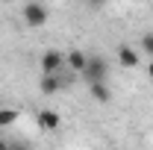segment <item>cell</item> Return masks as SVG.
<instances>
[{
    "instance_id": "6da1fadb",
    "label": "cell",
    "mask_w": 153,
    "mask_h": 150,
    "mask_svg": "<svg viewBox=\"0 0 153 150\" xmlns=\"http://www.w3.org/2000/svg\"><path fill=\"white\" fill-rule=\"evenodd\" d=\"M82 76H85V82H88V85H91V82H106V76H109V65H106V59L88 56V65H85Z\"/></svg>"
},
{
    "instance_id": "7a4b0ae2",
    "label": "cell",
    "mask_w": 153,
    "mask_h": 150,
    "mask_svg": "<svg viewBox=\"0 0 153 150\" xmlns=\"http://www.w3.org/2000/svg\"><path fill=\"white\" fill-rule=\"evenodd\" d=\"M24 24H27V27H44V24H47V6L30 0V3L24 6Z\"/></svg>"
},
{
    "instance_id": "3957f363",
    "label": "cell",
    "mask_w": 153,
    "mask_h": 150,
    "mask_svg": "<svg viewBox=\"0 0 153 150\" xmlns=\"http://www.w3.org/2000/svg\"><path fill=\"white\" fill-rule=\"evenodd\" d=\"M62 71H65V53L44 50L41 53V74H62Z\"/></svg>"
},
{
    "instance_id": "277c9868",
    "label": "cell",
    "mask_w": 153,
    "mask_h": 150,
    "mask_svg": "<svg viewBox=\"0 0 153 150\" xmlns=\"http://www.w3.org/2000/svg\"><path fill=\"white\" fill-rule=\"evenodd\" d=\"M65 82H68V79L62 74H41V82H38V85H41V94H56V91L65 88Z\"/></svg>"
},
{
    "instance_id": "5b68a950",
    "label": "cell",
    "mask_w": 153,
    "mask_h": 150,
    "mask_svg": "<svg viewBox=\"0 0 153 150\" xmlns=\"http://www.w3.org/2000/svg\"><path fill=\"white\" fill-rule=\"evenodd\" d=\"M59 124H62L59 112H53V109H41V112H38V130L41 132H56Z\"/></svg>"
},
{
    "instance_id": "8992f818",
    "label": "cell",
    "mask_w": 153,
    "mask_h": 150,
    "mask_svg": "<svg viewBox=\"0 0 153 150\" xmlns=\"http://www.w3.org/2000/svg\"><path fill=\"white\" fill-rule=\"evenodd\" d=\"M85 65H88V56H85L82 50H71V53H65V68H71L74 74H82Z\"/></svg>"
},
{
    "instance_id": "52a82bcc",
    "label": "cell",
    "mask_w": 153,
    "mask_h": 150,
    "mask_svg": "<svg viewBox=\"0 0 153 150\" xmlns=\"http://www.w3.org/2000/svg\"><path fill=\"white\" fill-rule=\"evenodd\" d=\"M118 62H121L124 68H138V62H141V59H138V53H135L133 47L121 44V47H118Z\"/></svg>"
},
{
    "instance_id": "ba28073f",
    "label": "cell",
    "mask_w": 153,
    "mask_h": 150,
    "mask_svg": "<svg viewBox=\"0 0 153 150\" xmlns=\"http://www.w3.org/2000/svg\"><path fill=\"white\" fill-rule=\"evenodd\" d=\"M88 94L94 97L97 103H109V100H112V91L106 88V82H91V85H88Z\"/></svg>"
},
{
    "instance_id": "9c48e42d",
    "label": "cell",
    "mask_w": 153,
    "mask_h": 150,
    "mask_svg": "<svg viewBox=\"0 0 153 150\" xmlns=\"http://www.w3.org/2000/svg\"><path fill=\"white\" fill-rule=\"evenodd\" d=\"M21 118V109H0V127H12Z\"/></svg>"
},
{
    "instance_id": "30bf717a",
    "label": "cell",
    "mask_w": 153,
    "mask_h": 150,
    "mask_svg": "<svg viewBox=\"0 0 153 150\" xmlns=\"http://www.w3.org/2000/svg\"><path fill=\"white\" fill-rule=\"evenodd\" d=\"M141 50H144L147 56H153V36H144V38H141Z\"/></svg>"
},
{
    "instance_id": "8fae6325",
    "label": "cell",
    "mask_w": 153,
    "mask_h": 150,
    "mask_svg": "<svg viewBox=\"0 0 153 150\" xmlns=\"http://www.w3.org/2000/svg\"><path fill=\"white\" fill-rule=\"evenodd\" d=\"M147 76H150V82H153V59H147Z\"/></svg>"
},
{
    "instance_id": "7c38bea8",
    "label": "cell",
    "mask_w": 153,
    "mask_h": 150,
    "mask_svg": "<svg viewBox=\"0 0 153 150\" xmlns=\"http://www.w3.org/2000/svg\"><path fill=\"white\" fill-rule=\"evenodd\" d=\"M85 3H88V6H94V9H97V6H103L106 0H85Z\"/></svg>"
},
{
    "instance_id": "4fadbf2b",
    "label": "cell",
    "mask_w": 153,
    "mask_h": 150,
    "mask_svg": "<svg viewBox=\"0 0 153 150\" xmlns=\"http://www.w3.org/2000/svg\"><path fill=\"white\" fill-rule=\"evenodd\" d=\"M0 150H12V147H9V144H0Z\"/></svg>"
}]
</instances>
